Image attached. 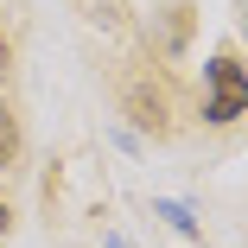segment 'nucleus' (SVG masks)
<instances>
[{
  "instance_id": "nucleus-1",
  "label": "nucleus",
  "mask_w": 248,
  "mask_h": 248,
  "mask_svg": "<svg viewBox=\"0 0 248 248\" xmlns=\"http://www.w3.org/2000/svg\"><path fill=\"white\" fill-rule=\"evenodd\" d=\"M204 77H210V121L217 127H229L235 115H242V102H248V83H242V64H235V51H217L210 64H204Z\"/></svg>"
},
{
  "instance_id": "nucleus-2",
  "label": "nucleus",
  "mask_w": 248,
  "mask_h": 248,
  "mask_svg": "<svg viewBox=\"0 0 248 248\" xmlns=\"http://www.w3.org/2000/svg\"><path fill=\"white\" fill-rule=\"evenodd\" d=\"M13 153H19V121L7 115V102H0V166H13Z\"/></svg>"
},
{
  "instance_id": "nucleus-3",
  "label": "nucleus",
  "mask_w": 248,
  "mask_h": 248,
  "mask_svg": "<svg viewBox=\"0 0 248 248\" xmlns=\"http://www.w3.org/2000/svg\"><path fill=\"white\" fill-rule=\"evenodd\" d=\"M159 217H166L178 235H197V223H191V210H185V204H159Z\"/></svg>"
},
{
  "instance_id": "nucleus-4",
  "label": "nucleus",
  "mask_w": 248,
  "mask_h": 248,
  "mask_svg": "<svg viewBox=\"0 0 248 248\" xmlns=\"http://www.w3.org/2000/svg\"><path fill=\"white\" fill-rule=\"evenodd\" d=\"M7 64H13V45H7V32H0V77H7Z\"/></svg>"
},
{
  "instance_id": "nucleus-5",
  "label": "nucleus",
  "mask_w": 248,
  "mask_h": 248,
  "mask_svg": "<svg viewBox=\"0 0 248 248\" xmlns=\"http://www.w3.org/2000/svg\"><path fill=\"white\" fill-rule=\"evenodd\" d=\"M7 223H13V210H7V197H0V235H7Z\"/></svg>"
},
{
  "instance_id": "nucleus-6",
  "label": "nucleus",
  "mask_w": 248,
  "mask_h": 248,
  "mask_svg": "<svg viewBox=\"0 0 248 248\" xmlns=\"http://www.w3.org/2000/svg\"><path fill=\"white\" fill-rule=\"evenodd\" d=\"M108 248H127V242H108Z\"/></svg>"
}]
</instances>
